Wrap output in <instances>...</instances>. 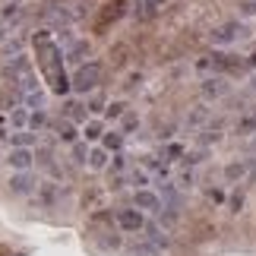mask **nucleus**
<instances>
[{"instance_id": "1", "label": "nucleus", "mask_w": 256, "mask_h": 256, "mask_svg": "<svg viewBox=\"0 0 256 256\" xmlns=\"http://www.w3.org/2000/svg\"><path fill=\"white\" fill-rule=\"evenodd\" d=\"M32 44H35L38 70H42L48 88H51L54 95H66V92L73 88V76H66V73H64V64H66L64 48L54 42V35H51V32H38Z\"/></svg>"}, {"instance_id": "2", "label": "nucleus", "mask_w": 256, "mask_h": 256, "mask_svg": "<svg viewBox=\"0 0 256 256\" xmlns=\"http://www.w3.org/2000/svg\"><path fill=\"white\" fill-rule=\"evenodd\" d=\"M102 60H88L82 66H76V73H73V92H80V95H88L92 88H98V82H102Z\"/></svg>"}, {"instance_id": "3", "label": "nucleus", "mask_w": 256, "mask_h": 256, "mask_svg": "<svg viewBox=\"0 0 256 256\" xmlns=\"http://www.w3.org/2000/svg\"><path fill=\"white\" fill-rule=\"evenodd\" d=\"M240 38H247V26L238 22V19H231V22H222L218 28H212L209 42L215 48H228V44H238Z\"/></svg>"}, {"instance_id": "4", "label": "nucleus", "mask_w": 256, "mask_h": 256, "mask_svg": "<svg viewBox=\"0 0 256 256\" xmlns=\"http://www.w3.org/2000/svg\"><path fill=\"white\" fill-rule=\"evenodd\" d=\"M28 76H35V73H32V60H28L26 54H13V57H10V60L4 64V80H6V82H13L16 88L22 86Z\"/></svg>"}, {"instance_id": "5", "label": "nucleus", "mask_w": 256, "mask_h": 256, "mask_svg": "<svg viewBox=\"0 0 256 256\" xmlns=\"http://www.w3.org/2000/svg\"><path fill=\"white\" fill-rule=\"evenodd\" d=\"M114 222H117V228H120V231H126V234H140V231H146V224H149V218H146V212H140L136 206L117 209V212H114Z\"/></svg>"}, {"instance_id": "6", "label": "nucleus", "mask_w": 256, "mask_h": 256, "mask_svg": "<svg viewBox=\"0 0 256 256\" xmlns=\"http://www.w3.org/2000/svg\"><path fill=\"white\" fill-rule=\"evenodd\" d=\"M133 206H136L140 212H146V215H162V212H164L162 193L149 190V186H142V190H136V193H133Z\"/></svg>"}, {"instance_id": "7", "label": "nucleus", "mask_w": 256, "mask_h": 256, "mask_svg": "<svg viewBox=\"0 0 256 256\" xmlns=\"http://www.w3.org/2000/svg\"><path fill=\"white\" fill-rule=\"evenodd\" d=\"M38 162V155L32 149H10L6 152V168L13 174H22V171H32V164Z\"/></svg>"}, {"instance_id": "8", "label": "nucleus", "mask_w": 256, "mask_h": 256, "mask_svg": "<svg viewBox=\"0 0 256 256\" xmlns=\"http://www.w3.org/2000/svg\"><path fill=\"white\" fill-rule=\"evenodd\" d=\"M6 186H10V193H13V196H28V193H35V186H42V184L35 180L32 171H22V174H10Z\"/></svg>"}, {"instance_id": "9", "label": "nucleus", "mask_w": 256, "mask_h": 256, "mask_svg": "<svg viewBox=\"0 0 256 256\" xmlns=\"http://www.w3.org/2000/svg\"><path fill=\"white\" fill-rule=\"evenodd\" d=\"M124 10H126V4H124V0H114V4H108V6H104V13L95 19V32H98V35H102V32H108V26H111V22H117V19L124 16Z\"/></svg>"}, {"instance_id": "10", "label": "nucleus", "mask_w": 256, "mask_h": 256, "mask_svg": "<svg viewBox=\"0 0 256 256\" xmlns=\"http://www.w3.org/2000/svg\"><path fill=\"white\" fill-rule=\"evenodd\" d=\"M162 10H164V0H133V16L140 19V22L155 19Z\"/></svg>"}, {"instance_id": "11", "label": "nucleus", "mask_w": 256, "mask_h": 256, "mask_svg": "<svg viewBox=\"0 0 256 256\" xmlns=\"http://www.w3.org/2000/svg\"><path fill=\"white\" fill-rule=\"evenodd\" d=\"M231 92V86L224 76H212V80H206L202 82V95L206 98H222V95H228Z\"/></svg>"}, {"instance_id": "12", "label": "nucleus", "mask_w": 256, "mask_h": 256, "mask_svg": "<svg viewBox=\"0 0 256 256\" xmlns=\"http://www.w3.org/2000/svg\"><path fill=\"white\" fill-rule=\"evenodd\" d=\"M88 54V42H66L64 44V57H66V64H76V66H82V57Z\"/></svg>"}, {"instance_id": "13", "label": "nucleus", "mask_w": 256, "mask_h": 256, "mask_svg": "<svg viewBox=\"0 0 256 256\" xmlns=\"http://www.w3.org/2000/svg\"><path fill=\"white\" fill-rule=\"evenodd\" d=\"M146 234H149L146 240H149L155 250H168V234H164V231H162L155 222H149V224H146Z\"/></svg>"}, {"instance_id": "14", "label": "nucleus", "mask_w": 256, "mask_h": 256, "mask_svg": "<svg viewBox=\"0 0 256 256\" xmlns=\"http://www.w3.org/2000/svg\"><path fill=\"white\" fill-rule=\"evenodd\" d=\"M231 60L234 57H228V54H212V57H202L200 60V70H228Z\"/></svg>"}, {"instance_id": "15", "label": "nucleus", "mask_w": 256, "mask_h": 256, "mask_svg": "<svg viewBox=\"0 0 256 256\" xmlns=\"http://www.w3.org/2000/svg\"><path fill=\"white\" fill-rule=\"evenodd\" d=\"M57 140H60V142H66V146H76V142H80V133H76L73 120H64V124H57Z\"/></svg>"}, {"instance_id": "16", "label": "nucleus", "mask_w": 256, "mask_h": 256, "mask_svg": "<svg viewBox=\"0 0 256 256\" xmlns=\"http://www.w3.org/2000/svg\"><path fill=\"white\" fill-rule=\"evenodd\" d=\"M108 149H102V146H95L92 152H88V171H104L108 168Z\"/></svg>"}, {"instance_id": "17", "label": "nucleus", "mask_w": 256, "mask_h": 256, "mask_svg": "<svg viewBox=\"0 0 256 256\" xmlns=\"http://www.w3.org/2000/svg\"><path fill=\"white\" fill-rule=\"evenodd\" d=\"M102 149L120 155V149H124V133H120V130H108V133H104V140H102Z\"/></svg>"}, {"instance_id": "18", "label": "nucleus", "mask_w": 256, "mask_h": 256, "mask_svg": "<svg viewBox=\"0 0 256 256\" xmlns=\"http://www.w3.org/2000/svg\"><path fill=\"white\" fill-rule=\"evenodd\" d=\"M98 140H104L102 120H88V124L82 126V142H98Z\"/></svg>"}, {"instance_id": "19", "label": "nucleus", "mask_w": 256, "mask_h": 256, "mask_svg": "<svg viewBox=\"0 0 256 256\" xmlns=\"http://www.w3.org/2000/svg\"><path fill=\"white\" fill-rule=\"evenodd\" d=\"M10 140V146H13V149H28V146L35 142V133L32 130H16L13 136H6Z\"/></svg>"}, {"instance_id": "20", "label": "nucleus", "mask_w": 256, "mask_h": 256, "mask_svg": "<svg viewBox=\"0 0 256 256\" xmlns=\"http://www.w3.org/2000/svg\"><path fill=\"white\" fill-rule=\"evenodd\" d=\"M88 152H92V149H88V142H76L73 146V162L76 164H88Z\"/></svg>"}, {"instance_id": "21", "label": "nucleus", "mask_w": 256, "mask_h": 256, "mask_svg": "<svg viewBox=\"0 0 256 256\" xmlns=\"http://www.w3.org/2000/svg\"><path fill=\"white\" fill-rule=\"evenodd\" d=\"M28 126H32V130H42V126H48V111H32V117H28Z\"/></svg>"}, {"instance_id": "22", "label": "nucleus", "mask_w": 256, "mask_h": 256, "mask_svg": "<svg viewBox=\"0 0 256 256\" xmlns=\"http://www.w3.org/2000/svg\"><path fill=\"white\" fill-rule=\"evenodd\" d=\"M250 168H253L250 162H244V164H228V168H224V174H228V177H244Z\"/></svg>"}, {"instance_id": "23", "label": "nucleus", "mask_w": 256, "mask_h": 256, "mask_svg": "<svg viewBox=\"0 0 256 256\" xmlns=\"http://www.w3.org/2000/svg\"><path fill=\"white\" fill-rule=\"evenodd\" d=\"M155 253H158V250H155L149 240H142V244H136V247H133V256H155Z\"/></svg>"}, {"instance_id": "24", "label": "nucleus", "mask_w": 256, "mask_h": 256, "mask_svg": "<svg viewBox=\"0 0 256 256\" xmlns=\"http://www.w3.org/2000/svg\"><path fill=\"white\" fill-rule=\"evenodd\" d=\"M238 130H240V133H253V130H256V111H253L250 117H244V120H240V126H238Z\"/></svg>"}, {"instance_id": "25", "label": "nucleus", "mask_w": 256, "mask_h": 256, "mask_svg": "<svg viewBox=\"0 0 256 256\" xmlns=\"http://www.w3.org/2000/svg\"><path fill=\"white\" fill-rule=\"evenodd\" d=\"M111 171H114V174H124V171H126V155H114Z\"/></svg>"}, {"instance_id": "26", "label": "nucleus", "mask_w": 256, "mask_h": 256, "mask_svg": "<svg viewBox=\"0 0 256 256\" xmlns=\"http://www.w3.org/2000/svg\"><path fill=\"white\" fill-rule=\"evenodd\" d=\"M108 117H120L124 114V102H114V104H108V111H104Z\"/></svg>"}, {"instance_id": "27", "label": "nucleus", "mask_w": 256, "mask_h": 256, "mask_svg": "<svg viewBox=\"0 0 256 256\" xmlns=\"http://www.w3.org/2000/svg\"><path fill=\"white\" fill-rule=\"evenodd\" d=\"M240 13H247V16H256V0H244V4H240Z\"/></svg>"}, {"instance_id": "28", "label": "nucleus", "mask_w": 256, "mask_h": 256, "mask_svg": "<svg viewBox=\"0 0 256 256\" xmlns=\"http://www.w3.org/2000/svg\"><path fill=\"white\" fill-rule=\"evenodd\" d=\"M247 66H256V54H253V57H250V60H247Z\"/></svg>"}, {"instance_id": "29", "label": "nucleus", "mask_w": 256, "mask_h": 256, "mask_svg": "<svg viewBox=\"0 0 256 256\" xmlns=\"http://www.w3.org/2000/svg\"><path fill=\"white\" fill-rule=\"evenodd\" d=\"M250 177H253V184H256V162H253V174Z\"/></svg>"}, {"instance_id": "30", "label": "nucleus", "mask_w": 256, "mask_h": 256, "mask_svg": "<svg viewBox=\"0 0 256 256\" xmlns=\"http://www.w3.org/2000/svg\"><path fill=\"white\" fill-rule=\"evenodd\" d=\"M253 92H256V80H253Z\"/></svg>"}]
</instances>
